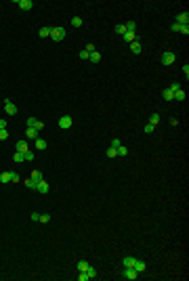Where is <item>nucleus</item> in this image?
I'll return each mask as SVG.
<instances>
[{
    "mask_svg": "<svg viewBox=\"0 0 189 281\" xmlns=\"http://www.w3.org/2000/svg\"><path fill=\"white\" fill-rule=\"evenodd\" d=\"M50 40H55V42H61V40H65V28H50Z\"/></svg>",
    "mask_w": 189,
    "mask_h": 281,
    "instance_id": "obj_1",
    "label": "nucleus"
},
{
    "mask_svg": "<svg viewBox=\"0 0 189 281\" xmlns=\"http://www.w3.org/2000/svg\"><path fill=\"white\" fill-rule=\"evenodd\" d=\"M59 128H63V130L71 128V118H69V116H61V118H59Z\"/></svg>",
    "mask_w": 189,
    "mask_h": 281,
    "instance_id": "obj_2",
    "label": "nucleus"
},
{
    "mask_svg": "<svg viewBox=\"0 0 189 281\" xmlns=\"http://www.w3.org/2000/svg\"><path fill=\"white\" fill-rule=\"evenodd\" d=\"M174 53H170V50H166V53H164L162 55V63H164V65H172V63H174Z\"/></svg>",
    "mask_w": 189,
    "mask_h": 281,
    "instance_id": "obj_3",
    "label": "nucleus"
},
{
    "mask_svg": "<svg viewBox=\"0 0 189 281\" xmlns=\"http://www.w3.org/2000/svg\"><path fill=\"white\" fill-rule=\"evenodd\" d=\"M4 109H6V113H8V116H15V113H17V107H15V103H13L11 99H6V101H4Z\"/></svg>",
    "mask_w": 189,
    "mask_h": 281,
    "instance_id": "obj_4",
    "label": "nucleus"
},
{
    "mask_svg": "<svg viewBox=\"0 0 189 281\" xmlns=\"http://www.w3.org/2000/svg\"><path fill=\"white\" fill-rule=\"evenodd\" d=\"M122 277H124V279H128V281H132V279H137V277H139V273H137V271L132 269V266H130V269H124Z\"/></svg>",
    "mask_w": 189,
    "mask_h": 281,
    "instance_id": "obj_5",
    "label": "nucleus"
},
{
    "mask_svg": "<svg viewBox=\"0 0 189 281\" xmlns=\"http://www.w3.org/2000/svg\"><path fill=\"white\" fill-rule=\"evenodd\" d=\"M42 126H44V124H42L40 120H36V118H28V128H36V130H40Z\"/></svg>",
    "mask_w": 189,
    "mask_h": 281,
    "instance_id": "obj_6",
    "label": "nucleus"
},
{
    "mask_svg": "<svg viewBox=\"0 0 189 281\" xmlns=\"http://www.w3.org/2000/svg\"><path fill=\"white\" fill-rule=\"evenodd\" d=\"M132 269H134L137 273H143V271L147 269V264H145V260H139V258H137L134 264H132Z\"/></svg>",
    "mask_w": 189,
    "mask_h": 281,
    "instance_id": "obj_7",
    "label": "nucleus"
},
{
    "mask_svg": "<svg viewBox=\"0 0 189 281\" xmlns=\"http://www.w3.org/2000/svg\"><path fill=\"white\" fill-rule=\"evenodd\" d=\"M17 6H19L21 11H30V8L34 6V2H32V0H17Z\"/></svg>",
    "mask_w": 189,
    "mask_h": 281,
    "instance_id": "obj_8",
    "label": "nucleus"
},
{
    "mask_svg": "<svg viewBox=\"0 0 189 281\" xmlns=\"http://www.w3.org/2000/svg\"><path fill=\"white\" fill-rule=\"evenodd\" d=\"M36 191H40V193H46L48 191V183L44 181V178H40V181L36 183Z\"/></svg>",
    "mask_w": 189,
    "mask_h": 281,
    "instance_id": "obj_9",
    "label": "nucleus"
},
{
    "mask_svg": "<svg viewBox=\"0 0 189 281\" xmlns=\"http://www.w3.org/2000/svg\"><path fill=\"white\" fill-rule=\"evenodd\" d=\"M176 21H179V25H187L189 15H187V13H179V15H176Z\"/></svg>",
    "mask_w": 189,
    "mask_h": 281,
    "instance_id": "obj_10",
    "label": "nucleus"
},
{
    "mask_svg": "<svg viewBox=\"0 0 189 281\" xmlns=\"http://www.w3.org/2000/svg\"><path fill=\"white\" fill-rule=\"evenodd\" d=\"M34 145H36V149H38V151H44V149H46V140H44V138H40V136H38Z\"/></svg>",
    "mask_w": 189,
    "mask_h": 281,
    "instance_id": "obj_11",
    "label": "nucleus"
},
{
    "mask_svg": "<svg viewBox=\"0 0 189 281\" xmlns=\"http://www.w3.org/2000/svg\"><path fill=\"white\" fill-rule=\"evenodd\" d=\"M124 40L128 42V44L137 42V34H134V32H126V34H124Z\"/></svg>",
    "mask_w": 189,
    "mask_h": 281,
    "instance_id": "obj_12",
    "label": "nucleus"
},
{
    "mask_svg": "<svg viewBox=\"0 0 189 281\" xmlns=\"http://www.w3.org/2000/svg\"><path fill=\"white\" fill-rule=\"evenodd\" d=\"M25 136H28L30 140H32V138L36 140V138H38V130H36V128H28V130H25Z\"/></svg>",
    "mask_w": 189,
    "mask_h": 281,
    "instance_id": "obj_13",
    "label": "nucleus"
},
{
    "mask_svg": "<svg viewBox=\"0 0 189 281\" xmlns=\"http://www.w3.org/2000/svg\"><path fill=\"white\" fill-rule=\"evenodd\" d=\"M130 50H132L134 55H141V50H143V46L139 44V42H132V44H130Z\"/></svg>",
    "mask_w": 189,
    "mask_h": 281,
    "instance_id": "obj_14",
    "label": "nucleus"
},
{
    "mask_svg": "<svg viewBox=\"0 0 189 281\" xmlns=\"http://www.w3.org/2000/svg\"><path fill=\"white\" fill-rule=\"evenodd\" d=\"M162 97H164V101H172V99H174V92L170 90V88H166V90L162 92Z\"/></svg>",
    "mask_w": 189,
    "mask_h": 281,
    "instance_id": "obj_15",
    "label": "nucleus"
},
{
    "mask_svg": "<svg viewBox=\"0 0 189 281\" xmlns=\"http://www.w3.org/2000/svg\"><path fill=\"white\" fill-rule=\"evenodd\" d=\"M88 61H93V63H99V61H101V53H99V50H95V53H91V57H88Z\"/></svg>",
    "mask_w": 189,
    "mask_h": 281,
    "instance_id": "obj_16",
    "label": "nucleus"
},
{
    "mask_svg": "<svg viewBox=\"0 0 189 281\" xmlns=\"http://www.w3.org/2000/svg\"><path fill=\"white\" fill-rule=\"evenodd\" d=\"M38 36H40V38H48L50 36V28H40V30H38Z\"/></svg>",
    "mask_w": 189,
    "mask_h": 281,
    "instance_id": "obj_17",
    "label": "nucleus"
},
{
    "mask_svg": "<svg viewBox=\"0 0 189 281\" xmlns=\"http://www.w3.org/2000/svg\"><path fill=\"white\" fill-rule=\"evenodd\" d=\"M134 260H137V258H132V256H126V258H124V269H130V266L134 264Z\"/></svg>",
    "mask_w": 189,
    "mask_h": 281,
    "instance_id": "obj_18",
    "label": "nucleus"
},
{
    "mask_svg": "<svg viewBox=\"0 0 189 281\" xmlns=\"http://www.w3.org/2000/svg\"><path fill=\"white\" fill-rule=\"evenodd\" d=\"M30 147H28V143H25V140H19V143H17V151H21V153H25V151H28Z\"/></svg>",
    "mask_w": 189,
    "mask_h": 281,
    "instance_id": "obj_19",
    "label": "nucleus"
},
{
    "mask_svg": "<svg viewBox=\"0 0 189 281\" xmlns=\"http://www.w3.org/2000/svg\"><path fill=\"white\" fill-rule=\"evenodd\" d=\"M124 28H126V32H134V34H137V23H134V21H128Z\"/></svg>",
    "mask_w": 189,
    "mask_h": 281,
    "instance_id": "obj_20",
    "label": "nucleus"
},
{
    "mask_svg": "<svg viewBox=\"0 0 189 281\" xmlns=\"http://www.w3.org/2000/svg\"><path fill=\"white\" fill-rule=\"evenodd\" d=\"M11 174L13 172H2L0 174V183H11Z\"/></svg>",
    "mask_w": 189,
    "mask_h": 281,
    "instance_id": "obj_21",
    "label": "nucleus"
},
{
    "mask_svg": "<svg viewBox=\"0 0 189 281\" xmlns=\"http://www.w3.org/2000/svg\"><path fill=\"white\" fill-rule=\"evenodd\" d=\"M36 183H38V181H34V178H28V181H25V187H28V189H34V191H36Z\"/></svg>",
    "mask_w": 189,
    "mask_h": 281,
    "instance_id": "obj_22",
    "label": "nucleus"
},
{
    "mask_svg": "<svg viewBox=\"0 0 189 281\" xmlns=\"http://www.w3.org/2000/svg\"><path fill=\"white\" fill-rule=\"evenodd\" d=\"M174 99L176 101H185V90H174Z\"/></svg>",
    "mask_w": 189,
    "mask_h": 281,
    "instance_id": "obj_23",
    "label": "nucleus"
},
{
    "mask_svg": "<svg viewBox=\"0 0 189 281\" xmlns=\"http://www.w3.org/2000/svg\"><path fill=\"white\" fill-rule=\"evenodd\" d=\"M158 122H160V113H151V118H149V124H154V126H156Z\"/></svg>",
    "mask_w": 189,
    "mask_h": 281,
    "instance_id": "obj_24",
    "label": "nucleus"
},
{
    "mask_svg": "<svg viewBox=\"0 0 189 281\" xmlns=\"http://www.w3.org/2000/svg\"><path fill=\"white\" fill-rule=\"evenodd\" d=\"M88 266H91V264H88L86 260H80V262H78V271H86Z\"/></svg>",
    "mask_w": 189,
    "mask_h": 281,
    "instance_id": "obj_25",
    "label": "nucleus"
},
{
    "mask_svg": "<svg viewBox=\"0 0 189 281\" xmlns=\"http://www.w3.org/2000/svg\"><path fill=\"white\" fill-rule=\"evenodd\" d=\"M13 160H15L17 164H19V162H25V157H23V153H21V151H15V157H13Z\"/></svg>",
    "mask_w": 189,
    "mask_h": 281,
    "instance_id": "obj_26",
    "label": "nucleus"
},
{
    "mask_svg": "<svg viewBox=\"0 0 189 281\" xmlns=\"http://www.w3.org/2000/svg\"><path fill=\"white\" fill-rule=\"evenodd\" d=\"M71 25H74V28H80V25H82V17H74V19H71Z\"/></svg>",
    "mask_w": 189,
    "mask_h": 281,
    "instance_id": "obj_27",
    "label": "nucleus"
},
{
    "mask_svg": "<svg viewBox=\"0 0 189 281\" xmlns=\"http://www.w3.org/2000/svg\"><path fill=\"white\" fill-rule=\"evenodd\" d=\"M116 151H118V155H128V149H126L124 145H120V147H118Z\"/></svg>",
    "mask_w": 189,
    "mask_h": 281,
    "instance_id": "obj_28",
    "label": "nucleus"
},
{
    "mask_svg": "<svg viewBox=\"0 0 189 281\" xmlns=\"http://www.w3.org/2000/svg\"><path fill=\"white\" fill-rule=\"evenodd\" d=\"M30 178H34V181H40V178H42V172H40V170H34Z\"/></svg>",
    "mask_w": 189,
    "mask_h": 281,
    "instance_id": "obj_29",
    "label": "nucleus"
},
{
    "mask_svg": "<svg viewBox=\"0 0 189 281\" xmlns=\"http://www.w3.org/2000/svg\"><path fill=\"white\" fill-rule=\"evenodd\" d=\"M86 273H88V277H97V269H95V266H88V269H86Z\"/></svg>",
    "mask_w": 189,
    "mask_h": 281,
    "instance_id": "obj_30",
    "label": "nucleus"
},
{
    "mask_svg": "<svg viewBox=\"0 0 189 281\" xmlns=\"http://www.w3.org/2000/svg\"><path fill=\"white\" fill-rule=\"evenodd\" d=\"M8 138V130L6 128H0V140H6Z\"/></svg>",
    "mask_w": 189,
    "mask_h": 281,
    "instance_id": "obj_31",
    "label": "nucleus"
},
{
    "mask_svg": "<svg viewBox=\"0 0 189 281\" xmlns=\"http://www.w3.org/2000/svg\"><path fill=\"white\" fill-rule=\"evenodd\" d=\"M116 34H118V36H124V34H126V28H124V25H116Z\"/></svg>",
    "mask_w": 189,
    "mask_h": 281,
    "instance_id": "obj_32",
    "label": "nucleus"
},
{
    "mask_svg": "<svg viewBox=\"0 0 189 281\" xmlns=\"http://www.w3.org/2000/svg\"><path fill=\"white\" fill-rule=\"evenodd\" d=\"M107 157H118V151L113 149V147H109V149H107Z\"/></svg>",
    "mask_w": 189,
    "mask_h": 281,
    "instance_id": "obj_33",
    "label": "nucleus"
},
{
    "mask_svg": "<svg viewBox=\"0 0 189 281\" xmlns=\"http://www.w3.org/2000/svg\"><path fill=\"white\" fill-rule=\"evenodd\" d=\"M179 32L187 36V34H189V25H179Z\"/></svg>",
    "mask_w": 189,
    "mask_h": 281,
    "instance_id": "obj_34",
    "label": "nucleus"
},
{
    "mask_svg": "<svg viewBox=\"0 0 189 281\" xmlns=\"http://www.w3.org/2000/svg\"><path fill=\"white\" fill-rule=\"evenodd\" d=\"M170 90H172V92H174V90H181V84H179V82H172V84H170Z\"/></svg>",
    "mask_w": 189,
    "mask_h": 281,
    "instance_id": "obj_35",
    "label": "nucleus"
},
{
    "mask_svg": "<svg viewBox=\"0 0 189 281\" xmlns=\"http://www.w3.org/2000/svg\"><path fill=\"white\" fill-rule=\"evenodd\" d=\"M154 130H156V126H154V124H147V126H145V132H147V134H151Z\"/></svg>",
    "mask_w": 189,
    "mask_h": 281,
    "instance_id": "obj_36",
    "label": "nucleus"
},
{
    "mask_svg": "<svg viewBox=\"0 0 189 281\" xmlns=\"http://www.w3.org/2000/svg\"><path fill=\"white\" fill-rule=\"evenodd\" d=\"M23 157H25V160H34V151H30V149H28V151L23 153Z\"/></svg>",
    "mask_w": 189,
    "mask_h": 281,
    "instance_id": "obj_37",
    "label": "nucleus"
},
{
    "mask_svg": "<svg viewBox=\"0 0 189 281\" xmlns=\"http://www.w3.org/2000/svg\"><path fill=\"white\" fill-rule=\"evenodd\" d=\"M88 57H91V53H88V50H84V48H82V50H80V59H88Z\"/></svg>",
    "mask_w": 189,
    "mask_h": 281,
    "instance_id": "obj_38",
    "label": "nucleus"
},
{
    "mask_svg": "<svg viewBox=\"0 0 189 281\" xmlns=\"http://www.w3.org/2000/svg\"><path fill=\"white\" fill-rule=\"evenodd\" d=\"M120 145H122V143H120V140H118V138H113V140H111V145H109V147H113V149H118V147H120Z\"/></svg>",
    "mask_w": 189,
    "mask_h": 281,
    "instance_id": "obj_39",
    "label": "nucleus"
},
{
    "mask_svg": "<svg viewBox=\"0 0 189 281\" xmlns=\"http://www.w3.org/2000/svg\"><path fill=\"white\" fill-rule=\"evenodd\" d=\"M11 183H19V174H17V172L11 174Z\"/></svg>",
    "mask_w": 189,
    "mask_h": 281,
    "instance_id": "obj_40",
    "label": "nucleus"
},
{
    "mask_svg": "<svg viewBox=\"0 0 189 281\" xmlns=\"http://www.w3.org/2000/svg\"><path fill=\"white\" fill-rule=\"evenodd\" d=\"M48 220H50L48 214H40V222H48Z\"/></svg>",
    "mask_w": 189,
    "mask_h": 281,
    "instance_id": "obj_41",
    "label": "nucleus"
},
{
    "mask_svg": "<svg viewBox=\"0 0 189 281\" xmlns=\"http://www.w3.org/2000/svg\"><path fill=\"white\" fill-rule=\"evenodd\" d=\"M84 50H88V53H95L97 48H95V44H86V48H84Z\"/></svg>",
    "mask_w": 189,
    "mask_h": 281,
    "instance_id": "obj_42",
    "label": "nucleus"
},
{
    "mask_svg": "<svg viewBox=\"0 0 189 281\" xmlns=\"http://www.w3.org/2000/svg\"><path fill=\"white\" fill-rule=\"evenodd\" d=\"M32 220L38 222V220H40V214H38V212H32Z\"/></svg>",
    "mask_w": 189,
    "mask_h": 281,
    "instance_id": "obj_43",
    "label": "nucleus"
},
{
    "mask_svg": "<svg viewBox=\"0 0 189 281\" xmlns=\"http://www.w3.org/2000/svg\"><path fill=\"white\" fill-rule=\"evenodd\" d=\"M183 73H185V78H189V65H187V63L183 65Z\"/></svg>",
    "mask_w": 189,
    "mask_h": 281,
    "instance_id": "obj_44",
    "label": "nucleus"
},
{
    "mask_svg": "<svg viewBox=\"0 0 189 281\" xmlns=\"http://www.w3.org/2000/svg\"><path fill=\"white\" fill-rule=\"evenodd\" d=\"M6 126H8V124H6L4 120H0V128H6Z\"/></svg>",
    "mask_w": 189,
    "mask_h": 281,
    "instance_id": "obj_45",
    "label": "nucleus"
}]
</instances>
